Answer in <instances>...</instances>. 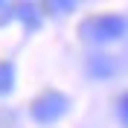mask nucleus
Listing matches in <instances>:
<instances>
[{
    "label": "nucleus",
    "instance_id": "f257e3e1",
    "mask_svg": "<svg viewBox=\"0 0 128 128\" xmlns=\"http://www.w3.org/2000/svg\"><path fill=\"white\" fill-rule=\"evenodd\" d=\"M122 32H125V20L116 15H99L82 24V35L88 41H96V44L116 41V38H122Z\"/></svg>",
    "mask_w": 128,
    "mask_h": 128
},
{
    "label": "nucleus",
    "instance_id": "f03ea898",
    "mask_svg": "<svg viewBox=\"0 0 128 128\" xmlns=\"http://www.w3.org/2000/svg\"><path fill=\"white\" fill-rule=\"evenodd\" d=\"M64 111H67V99H64L61 93H44L41 99H35L32 102V116L38 122H56L58 116H64Z\"/></svg>",
    "mask_w": 128,
    "mask_h": 128
},
{
    "label": "nucleus",
    "instance_id": "7ed1b4c3",
    "mask_svg": "<svg viewBox=\"0 0 128 128\" xmlns=\"http://www.w3.org/2000/svg\"><path fill=\"white\" fill-rule=\"evenodd\" d=\"M88 70H90V76H96V79H108V76H114L116 64H114L111 56H102V52H99V56H90Z\"/></svg>",
    "mask_w": 128,
    "mask_h": 128
},
{
    "label": "nucleus",
    "instance_id": "20e7f679",
    "mask_svg": "<svg viewBox=\"0 0 128 128\" xmlns=\"http://www.w3.org/2000/svg\"><path fill=\"white\" fill-rule=\"evenodd\" d=\"M12 84H15V67L3 61L0 64V96H6L12 90Z\"/></svg>",
    "mask_w": 128,
    "mask_h": 128
},
{
    "label": "nucleus",
    "instance_id": "39448f33",
    "mask_svg": "<svg viewBox=\"0 0 128 128\" xmlns=\"http://www.w3.org/2000/svg\"><path fill=\"white\" fill-rule=\"evenodd\" d=\"M120 120L128 125V93H122V99H120Z\"/></svg>",
    "mask_w": 128,
    "mask_h": 128
},
{
    "label": "nucleus",
    "instance_id": "423d86ee",
    "mask_svg": "<svg viewBox=\"0 0 128 128\" xmlns=\"http://www.w3.org/2000/svg\"><path fill=\"white\" fill-rule=\"evenodd\" d=\"M50 9L52 12H70V9H76V3H50Z\"/></svg>",
    "mask_w": 128,
    "mask_h": 128
}]
</instances>
